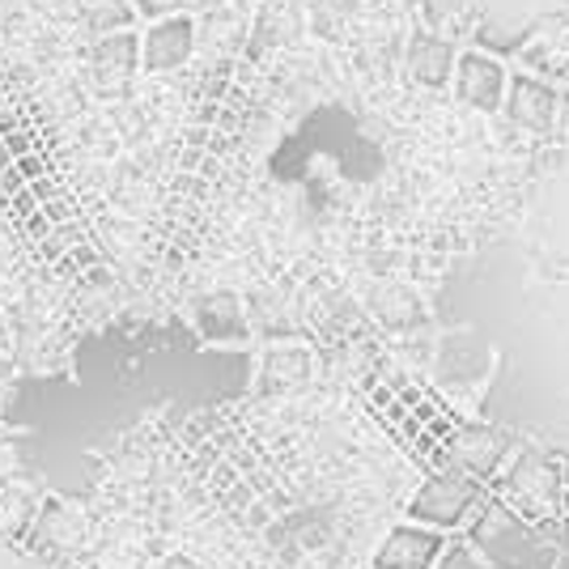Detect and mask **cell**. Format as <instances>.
I'll list each match as a JSON object with an SVG mask.
<instances>
[{"instance_id":"cell-1","label":"cell","mask_w":569,"mask_h":569,"mask_svg":"<svg viewBox=\"0 0 569 569\" xmlns=\"http://www.w3.org/2000/svg\"><path fill=\"white\" fill-rule=\"evenodd\" d=\"M196 51V22L188 13H167L158 22L149 26L141 43V64L149 72H170V69H183Z\"/></svg>"},{"instance_id":"cell-2","label":"cell","mask_w":569,"mask_h":569,"mask_svg":"<svg viewBox=\"0 0 569 569\" xmlns=\"http://www.w3.org/2000/svg\"><path fill=\"white\" fill-rule=\"evenodd\" d=\"M137 60H141V43L137 34L128 30H116V34H102L94 48H90V77L98 81V90H123L137 72Z\"/></svg>"},{"instance_id":"cell-3","label":"cell","mask_w":569,"mask_h":569,"mask_svg":"<svg viewBox=\"0 0 569 569\" xmlns=\"http://www.w3.org/2000/svg\"><path fill=\"white\" fill-rule=\"evenodd\" d=\"M81 18L90 26V34H116V30H123V26L137 18V9L123 4V0H86L81 4Z\"/></svg>"},{"instance_id":"cell-4","label":"cell","mask_w":569,"mask_h":569,"mask_svg":"<svg viewBox=\"0 0 569 569\" xmlns=\"http://www.w3.org/2000/svg\"><path fill=\"white\" fill-rule=\"evenodd\" d=\"M179 4L183 0H132V9L149 18V22H158V18H167V13H179Z\"/></svg>"},{"instance_id":"cell-5","label":"cell","mask_w":569,"mask_h":569,"mask_svg":"<svg viewBox=\"0 0 569 569\" xmlns=\"http://www.w3.org/2000/svg\"><path fill=\"white\" fill-rule=\"evenodd\" d=\"M13 167H18V174H22L26 183H34V179H43V174H48V162H43L39 153H18V158H13Z\"/></svg>"}]
</instances>
